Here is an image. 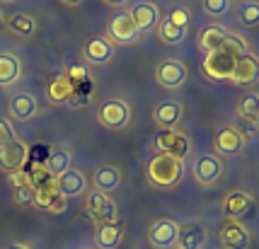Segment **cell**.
Instances as JSON below:
<instances>
[{
    "mask_svg": "<svg viewBox=\"0 0 259 249\" xmlns=\"http://www.w3.org/2000/svg\"><path fill=\"white\" fill-rule=\"evenodd\" d=\"M245 51H249L247 41H245L242 36L228 32L226 41L218 46V48H213V51L206 54V58H203V63H201V73L208 80H213V82L230 80L233 78V70H235L237 58L242 56Z\"/></svg>",
    "mask_w": 259,
    "mask_h": 249,
    "instance_id": "6da1fadb",
    "label": "cell"
},
{
    "mask_svg": "<svg viewBox=\"0 0 259 249\" xmlns=\"http://www.w3.org/2000/svg\"><path fill=\"white\" fill-rule=\"evenodd\" d=\"M184 177V162L167 155H155L146 165V179L155 189H175Z\"/></svg>",
    "mask_w": 259,
    "mask_h": 249,
    "instance_id": "7a4b0ae2",
    "label": "cell"
},
{
    "mask_svg": "<svg viewBox=\"0 0 259 249\" xmlns=\"http://www.w3.org/2000/svg\"><path fill=\"white\" fill-rule=\"evenodd\" d=\"M131 104L126 99H119V97H112V99H104V102L97 104L95 109V119L100 121V126H104L107 131H121L131 124Z\"/></svg>",
    "mask_w": 259,
    "mask_h": 249,
    "instance_id": "3957f363",
    "label": "cell"
},
{
    "mask_svg": "<svg viewBox=\"0 0 259 249\" xmlns=\"http://www.w3.org/2000/svg\"><path fill=\"white\" fill-rule=\"evenodd\" d=\"M153 75H155V82L160 87H165L169 92H177L187 85L189 70H187V63L180 61V58H165V61H160L155 66Z\"/></svg>",
    "mask_w": 259,
    "mask_h": 249,
    "instance_id": "277c9868",
    "label": "cell"
},
{
    "mask_svg": "<svg viewBox=\"0 0 259 249\" xmlns=\"http://www.w3.org/2000/svg\"><path fill=\"white\" fill-rule=\"evenodd\" d=\"M192 138L187 136L184 131L180 128H172V131H160L155 136V150L158 155H167V158H175V160H182L192 153Z\"/></svg>",
    "mask_w": 259,
    "mask_h": 249,
    "instance_id": "5b68a950",
    "label": "cell"
},
{
    "mask_svg": "<svg viewBox=\"0 0 259 249\" xmlns=\"http://www.w3.org/2000/svg\"><path fill=\"white\" fill-rule=\"evenodd\" d=\"M107 36L114 41V46L116 44L128 46V44H136V41H138L141 32H138V27H136L134 17L128 15V10H121L109 20V24H107Z\"/></svg>",
    "mask_w": 259,
    "mask_h": 249,
    "instance_id": "8992f818",
    "label": "cell"
},
{
    "mask_svg": "<svg viewBox=\"0 0 259 249\" xmlns=\"http://www.w3.org/2000/svg\"><path fill=\"white\" fill-rule=\"evenodd\" d=\"M85 213L95 225L100 223H109V220H116V201H114L109 193H102L92 189L85 198Z\"/></svg>",
    "mask_w": 259,
    "mask_h": 249,
    "instance_id": "52a82bcc",
    "label": "cell"
},
{
    "mask_svg": "<svg viewBox=\"0 0 259 249\" xmlns=\"http://www.w3.org/2000/svg\"><path fill=\"white\" fill-rule=\"evenodd\" d=\"M245 147V133L235 126H223L213 136V155L218 158H235Z\"/></svg>",
    "mask_w": 259,
    "mask_h": 249,
    "instance_id": "ba28073f",
    "label": "cell"
},
{
    "mask_svg": "<svg viewBox=\"0 0 259 249\" xmlns=\"http://www.w3.org/2000/svg\"><path fill=\"white\" fill-rule=\"evenodd\" d=\"M218 239L223 249H249L252 244V235H249L247 225L242 220H230L226 218L223 225L218 230Z\"/></svg>",
    "mask_w": 259,
    "mask_h": 249,
    "instance_id": "9c48e42d",
    "label": "cell"
},
{
    "mask_svg": "<svg viewBox=\"0 0 259 249\" xmlns=\"http://www.w3.org/2000/svg\"><path fill=\"white\" fill-rule=\"evenodd\" d=\"M27 160H29V145L20 138H15L12 143L0 147V170L5 174H10V177L24 170Z\"/></svg>",
    "mask_w": 259,
    "mask_h": 249,
    "instance_id": "30bf717a",
    "label": "cell"
},
{
    "mask_svg": "<svg viewBox=\"0 0 259 249\" xmlns=\"http://www.w3.org/2000/svg\"><path fill=\"white\" fill-rule=\"evenodd\" d=\"M116 54V46L109 36H92L88 39V44L82 46V63L88 66H107Z\"/></svg>",
    "mask_w": 259,
    "mask_h": 249,
    "instance_id": "8fae6325",
    "label": "cell"
},
{
    "mask_svg": "<svg viewBox=\"0 0 259 249\" xmlns=\"http://www.w3.org/2000/svg\"><path fill=\"white\" fill-rule=\"evenodd\" d=\"M180 237V223L172 218H160L148 227V242L155 249H172Z\"/></svg>",
    "mask_w": 259,
    "mask_h": 249,
    "instance_id": "7c38bea8",
    "label": "cell"
},
{
    "mask_svg": "<svg viewBox=\"0 0 259 249\" xmlns=\"http://www.w3.org/2000/svg\"><path fill=\"white\" fill-rule=\"evenodd\" d=\"M34 206L49 211V213H63L68 206V198L61 196V191L56 189V181H44L39 186H34Z\"/></svg>",
    "mask_w": 259,
    "mask_h": 249,
    "instance_id": "4fadbf2b",
    "label": "cell"
},
{
    "mask_svg": "<svg viewBox=\"0 0 259 249\" xmlns=\"http://www.w3.org/2000/svg\"><path fill=\"white\" fill-rule=\"evenodd\" d=\"M221 174H223V162H221V158L213 155V153L201 155V158L194 160L192 177L196 179V184H201V186H213L215 181L221 179Z\"/></svg>",
    "mask_w": 259,
    "mask_h": 249,
    "instance_id": "5bb4252c",
    "label": "cell"
},
{
    "mask_svg": "<svg viewBox=\"0 0 259 249\" xmlns=\"http://www.w3.org/2000/svg\"><path fill=\"white\" fill-rule=\"evenodd\" d=\"M182 119H184V104L180 99H162L153 107V121L160 131L177 128Z\"/></svg>",
    "mask_w": 259,
    "mask_h": 249,
    "instance_id": "9a60e30c",
    "label": "cell"
},
{
    "mask_svg": "<svg viewBox=\"0 0 259 249\" xmlns=\"http://www.w3.org/2000/svg\"><path fill=\"white\" fill-rule=\"evenodd\" d=\"M230 82H233V85H240V87H249V85L259 82V56L257 54L245 51L242 56L237 58Z\"/></svg>",
    "mask_w": 259,
    "mask_h": 249,
    "instance_id": "2e32d148",
    "label": "cell"
},
{
    "mask_svg": "<svg viewBox=\"0 0 259 249\" xmlns=\"http://www.w3.org/2000/svg\"><path fill=\"white\" fill-rule=\"evenodd\" d=\"M254 213V198L247 191H230L223 198V215L230 220H242Z\"/></svg>",
    "mask_w": 259,
    "mask_h": 249,
    "instance_id": "e0dca14e",
    "label": "cell"
},
{
    "mask_svg": "<svg viewBox=\"0 0 259 249\" xmlns=\"http://www.w3.org/2000/svg\"><path fill=\"white\" fill-rule=\"evenodd\" d=\"M8 114L12 121H29L39 114V102L29 92H20L8 102Z\"/></svg>",
    "mask_w": 259,
    "mask_h": 249,
    "instance_id": "ac0fdd59",
    "label": "cell"
},
{
    "mask_svg": "<svg viewBox=\"0 0 259 249\" xmlns=\"http://www.w3.org/2000/svg\"><path fill=\"white\" fill-rule=\"evenodd\" d=\"M92 186H95V191L114 193L121 186V170L116 165H109V162L100 165L97 170L92 172Z\"/></svg>",
    "mask_w": 259,
    "mask_h": 249,
    "instance_id": "d6986e66",
    "label": "cell"
},
{
    "mask_svg": "<svg viewBox=\"0 0 259 249\" xmlns=\"http://www.w3.org/2000/svg\"><path fill=\"white\" fill-rule=\"evenodd\" d=\"M54 181H56V189L61 191V196H66V198H75L88 191V177H85V172L75 170V167H70L66 174H61Z\"/></svg>",
    "mask_w": 259,
    "mask_h": 249,
    "instance_id": "ffe728a7",
    "label": "cell"
},
{
    "mask_svg": "<svg viewBox=\"0 0 259 249\" xmlns=\"http://www.w3.org/2000/svg\"><path fill=\"white\" fill-rule=\"evenodd\" d=\"M128 15L134 17L136 27H138V32L143 34V32H148V29H155L160 22V10L155 3H136L134 8L128 10Z\"/></svg>",
    "mask_w": 259,
    "mask_h": 249,
    "instance_id": "44dd1931",
    "label": "cell"
},
{
    "mask_svg": "<svg viewBox=\"0 0 259 249\" xmlns=\"http://www.w3.org/2000/svg\"><path fill=\"white\" fill-rule=\"evenodd\" d=\"M95 239L102 249H116L124 239V225L121 220H109V223H100L95 227Z\"/></svg>",
    "mask_w": 259,
    "mask_h": 249,
    "instance_id": "7402d4cb",
    "label": "cell"
},
{
    "mask_svg": "<svg viewBox=\"0 0 259 249\" xmlns=\"http://www.w3.org/2000/svg\"><path fill=\"white\" fill-rule=\"evenodd\" d=\"M22 78V61L17 54L0 51V87H12Z\"/></svg>",
    "mask_w": 259,
    "mask_h": 249,
    "instance_id": "603a6c76",
    "label": "cell"
},
{
    "mask_svg": "<svg viewBox=\"0 0 259 249\" xmlns=\"http://www.w3.org/2000/svg\"><path fill=\"white\" fill-rule=\"evenodd\" d=\"M206 244V227L201 223H184L180 225V237H177V249H201Z\"/></svg>",
    "mask_w": 259,
    "mask_h": 249,
    "instance_id": "cb8c5ba5",
    "label": "cell"
},
{
    "mask_svg": "<svg viewBox=\"0 0 259 249\" xmlns=\"http://www.w3.org/2000/svg\"><path fill=\"white\" fill-rule=\"evenodd\" d=\"M70 165H73V155H70V150L68 147H54L51 153H49V160H46V174H51L54 179H58L61 174H66L70 170Z\"/></svg>",
    "mask_w": 259,
    "mask_h": 249,
    "instance_id": "d4e9b609",
    "label": "cell"
},
{
    "mask_svg": "<svg viewBox=\"0 0 259 249\" xmlns=\"http://www.w3.org/2000/svg\"><path fill=\"white\" fill-rule=\"evenodd\" d=\"M73 94H75V87L68 82L66 75H58L46 85V97L51 104H68L73 99Z\"/></svg>",
    "mask_w": 259,
    "mask_h": 249,
    "instance_id": "484cf974",
    "label": "cell"
},
{
    "mask_svg": "<svg viewBox=\"0 0 259 249\" xmlns=\"http://www.w3.org/2000/svg\"><path fill=\"white\" fill-rule=\"evenodd\" d=\"M8 32L17 36H32L36 34V20L29 12H12L8 15Z\"/></svg>",
    "mask_w": 259,
    "mask_h": 249,
    "instance_id": "4316f807",
    "label": "cell"
},
{
    "mask_svg": "<svg viewBox=\"0 0 259 249\" xmlns=\"http://www.w3.org/2000/svg\"><path fill=\"white\" fill-rule=\"evenodd\" d=\"M158 39L162 41L165 46H175V44H180L182 39L187 36V27H177V24L172 22L169 17H160V22H158Z\"/></svg>",
    "mask_w": 259,
    "mask_h": 249,
    "instance_id": "83f0119b",
    "label": "cell"
},
{
    "mask_svg": "<svg viewBox=\"0 0 259 249\" xmlns=\"http://www.w3.org/2000/svg\"><path fill=\"white\" fill-rule=\"evenodd\" d=\"M226 39H228V29H223L221 24H211V27H206V29L199 32V46H201L206 54L218 48Z\"/></svg>",
    "mask_w": 259,
    "mask_h": 249,
    "instance_id": "f1b7e54d",
    "label": "cell"
},
{
    "mask_svg": "<svg viewBox=\"0 0 259 249\" xmlns=\"http://www.w3.org/2000/svg\"><path fill=\"white\" fill-rule=\"evenodd\" d=\"M235 112L240 119H245L247 124H252V119H254L259 112V92H247V94H242L240 102H237V107H235Z\"/></svg>",
    "mask_w": 259,
    "mask_h": 249,
    "instance_id": "f546056e",
    "label": "cell"
},
{
    "mask_svg": "<svg viewBox=\"0 0 259 249\" xmlns=\"http://www.w3.org/2000/svg\"><path fill=\"white\" fill-rule=\"evenodd\" d=\"M237 17H240V22L245 24V27L259 24V0H247V3H242L240 10H237Z\"/></svg>",
    "mask_w": 259,
    "mask_h": 249,
    "instance_id": "4dcf8cb0",
    "label": "cell"
},
{
    "mask_svg": "<svg viewBox=\"0 0 259 249\" xmlns=\"http://www.w3.org/2000/svg\"><path fill=\"white\" fill-rule=\"evenodd\" d=\"M68 78V82L73 85V87H80V85H85L88 80H90V75H88V66L80 61V63H73V66H68L66 73H63Z\"/></svg>",
    "mask_w": 259,
    "mask_h": 249,
    "instance_id": "1f68e13d",
    "label": "cell"
},
{
    "mask_svg": "<svg viewBox=\"0 0 259 249\" xmlns=\"http://www.w3.org/2000/svg\"><path fill=\"white\" fill-rule=\"evenodd\" d=\"M201 8L211 17H223L230 10V0H201Z\"/></svg>",
    "mask_w": 259,
    "mask_h": 249,
    "instance_id": "d6a6232c",
    "label": "cell"
},
{
    "mask_svg": "<svg viewBox=\"0 0 259 249\" xmlns=\"http://www.w3.org/2000/svg\"><path fill=\"white\" fill-rule=\"evenodd\" d=\"M17 138V133H15V128H12L10 119H0V147H5L8 143H12Z\"/></svg>",
    "mask_w": 259,
    "mask_h": 249,
    "instance_id": "836d02e7",
    "label": "cell"
},
{
    "mask_svg": "<svg viewBox=\"0 0 259 249\" xmlns=\"http://www.w3.org/2000/svg\"><path fill=\"white\" fill-rule=\"evenodd\" d=\"M172 22L177 24V27H189V20H192V15H189V10H184V8H175V10L167 15Z\"/></svg>",
    "mask_w": 259,
    "mask_h": 249,
    "instance_id": "e575fe53",
    "label": "cell"
},
{
    "mask_svg": "<svg viewBox=\"0 0 259 249\" xmlns=\"http://www.w3.org/2000/svg\"><path fill=\"white\" fill-rule=\"evenodd\" d=\"M3 32H8V15H5L3 5H0V34H3Z\"/></svg>",
    "mask_w": 259,
    "mask_h": 249,
    "instance_id": "d590c367",
    "label": "cell"
},
{
    "mask_svg": "<svg viewBox=\"0 0 259 249\" xmlns=\"http://www.w3.org/2000/svg\"><path fill=\"white\" fill-rule=\"evenodd\" d=\"M104 5H109V8H119V5H126L128 0H102Z\"/></svg>",
    "mask_w": 259,
    "mask_h": 249,
    "instance_id": "8d00e7d4",
    "label": "cell"
},
{
    "mask_svg": "<svg viewBox=\"0 0 259 249\" xmlns=\"http://www.w3.org/2000/svg\"><path fill=\"white\" fill-rule=\"evenodd\" d=\"M58 3H61V5H66V8H78L82 0H58Z\"/></svg>",
    "mask_w": 259,
    "mask_h": 249,
    "instance_id": "74e56055",
    "label": "cell"
},
{
    "mask_svg": "<svg viewBox=\"0 0 259 249\" xmlns=\"http://www.w3.org/2000/svg\"><path fill=\"white\" fill-rule=\"evenodd\" d=\"M5 249H32L29 244H24V242H12L10 247H5Z\"/></svg>",
    "mask_w": 259,
    "mask_h": 249,
    "instance_id": "f35d334b",
    "label": "cell"
},
{
    "mask_svg": "<svg viewBox=\"0 0 259 249\" xmlns=\"http://www.w3.org/2000/svg\"><path fill=\"white\" fill-rule=\"evenodd\" d=\"M252 126H254V128H257V131H259V112H257V116L252 119Z\"/></svg>",
    "mask_w": 259,
    "mask_h": 249,
    "instance_id": "ab89813d",
    "label": "cell"
},
{
    "mask_svg": "<svg viewBox=\"0 0 259 249\" xmlns=\"http://www.w3.org/2000/svg\"><path fill=\"white\" fill-rule=\"evenodd\" d=\"M0 3H12V0H0Z\"/></svg>",
    "mask_w": 259,
    "mask_h": 249,
    "instance_id": "60d3db41",
    "label": "cell"
}]
</instances>
